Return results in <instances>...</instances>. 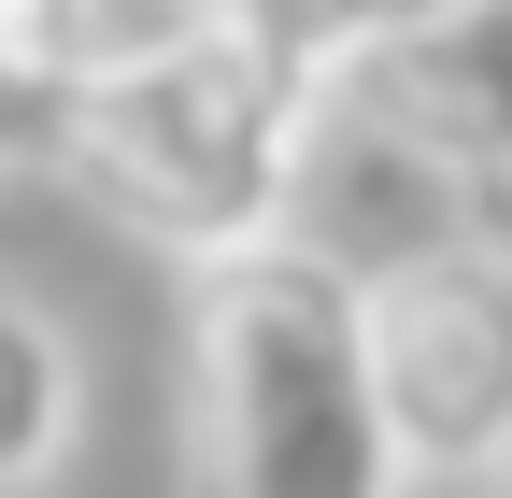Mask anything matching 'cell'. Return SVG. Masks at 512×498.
Instances as JSON below:
<instances>
[{"instance_id": "cell-1", "label": "cell", "mask_w": 512, "mask_h": 498, "mask_svg": "<svg viewBox=\"0 0 512 498\" xmlns=\"http://www.w3.org/2000/svg\"><path fill=\"white\" fill-rule=\"evenodd\" d=\"M356 43H370V15L242 0V15H214L185 57H157V72H128L114 100H86L72 185L128 242H157L185 285L271 257L299 228V143H313V114L356 86Z\"/></svg>"}, {"instance_id": "cell-2", "label": "cell", "mask_w": 512, "mask_h": 498, "mask_svg": "<svg viewBox=\"0 0 512 498\" xmlns=\"http://www.w3.org/2000/svg\"><path fill=\"white\" fill-rule=\"evenodd\" d=\"M171 470L185 498H413L370 370V285L299 242L200 271L171 328Z\"/></svg>"}, {"instance_id": "cell-3", "label": "cell", "mask_w": 512, "mask_h": 498, "mask_svg": "<svg viewBox=\"0 0 512 498\" xmlns=\"http://www.w3.org/2000/svg\"><path fill=\"white\" fill-rule=\"evenodd\" d=\"M370 370L399 413L413 484H512V271L498 257H427L370 285Z\"/></svg>"}, {"instance_id": "cell-4", "label": "cell", "mask_w": 512, "mask_h": 498, "mask_svg": "<svg viewBox=\"0 0 512 498\" xmlns=\"http://www.w3.org/2000/svg\"><path fill=\"white\" fill-rule=\"evenodd\" d=\"M356 114H384L441 171L512 157V0H427V15H370L356 43Z\"/></svg>"}, {"instance_id": "cell-5", "label": "cell", "mask_w": 512, "mask_h": 498, "mask_svg": "<svg viewBox=\"0 0 512 498\" xmlns=\"http://www.w3.org/2000/svg\"><path fill=\"white\" fill-rule=\"evenodd\" d=\"M299 257H328L342 285H399L427 257H456V171L413 157L384 114L328 100L313 114V143H299Z\"/></svg>"}, {"instance_id": "cell-6", "label": "cell", "mask_w": 512, "mask_h": 498, "mask_svg": "<svg viewBox=\"0 0 512 498\" xmlns=\"http://www.w3.org/2000/svg\"><path fill=\"white\" fill-rule=\"evenodd\" d=\"M214 15H185V0H0V72H29L57 100H114L128 72H157L185 57Z\"/></svg>"}, {"instance_id": "cell-7", "label": "cell", "mask_w": 512, "mask_h": 498, "mask_svg": "<svg viewBox=\"0 0 512 498\" xmlns=\"http://www.w3.org/2000/svg\"><path fill=\"white\" fill-rule=\"evenodd\" d=\"M72 456H86V342L29 285H0V498H43Z\"/></svg>"}, {"instance_id": "cell-8", "label": "cell", "mask_w": 512, "mask_h": 498, "mask_svg": "<svg viewBox=\"0 0 512 498\" xmlns=\"http://www.w3.org/2000/svg\"><path fill=\"white\" fill-rule=\"evenodd\" d=\"M456 242L512 271V157H498V171H456Z\"/></svg>"}, {"instance_id": "cell-9", "label": "cell", "mask_w": 512, "mask_h": 498, "mask_svg": "<svg viewBox=\"0 0 512 498\" xmlns=\"http://www.w3.org/2000/svg\"><path fill=\"white\" fill-rule=\"evenodd\" d=\"M498 498H512V484H498Z\"/></svg>"}]
</instances>
